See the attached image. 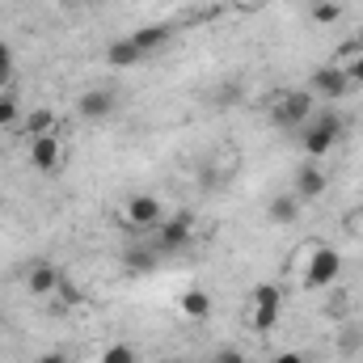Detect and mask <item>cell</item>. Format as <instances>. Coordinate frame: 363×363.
Segmentation results:
<instances>
[{
  "instance_id": "cell-29",
  "label": "cell",
  "mask_w": 363,
  "mask_h": 363,
  "mask_svg": "<svg viewBox=\"0 0 363 363\" xmlns=\"http://www.w3.org/2000/svg\"><path fill=\"white\" fill-rule=\"evenodd\" d=\"M355 224H359V233H363V211H359V216H355Z\"/></svg>"
},
{
  "instance_id": "cell-16",
  "label": "cell",
  "mask_w": 363,
  "mask_h": 363,
  "mask_svg": "<svg viewBox=\"0 0 363 363\" xmlns=\"http://www.w3.org/2000/svg\"><path fill=\"white\" fill-rule=\"evenodd\" d=\"M267 220L271 224H296L300 220V194L291 190V194H274L271 203H267Z\"/></svg>"
},
{
  "instance_id": "cell-13",
  "label": "cell",
  "mask_w": 363,
  "mask_h": 363,
  "mask_svg": "<svg viewBox=\"0 0 363 363\" xmlns=\"http://www.w3.org/2000/svg\"><path fill=\"white\" fill-rule=\"evenodd\" d=\"M21 127H26L30 140H34V135H55V131H60V114H55L51 106H38V110L21 114Z\"/></svg>"
},
{
  "instance_id": "cell-22",
  "label": "cell",
  "mask_w": 363,
  "mask_h": 363,
  "mask_svg": "<svg viewBox=\"0 0 363 363\" xmlns=\"http://www.w3.org/2000/svg\"><path fill=\"white\" fill-rule=\"evenodd\" d=\"M55 296H60V300H64V304H85V291H81V287H72V283H68V279H64V283H60V291H55Z\"/></svg>"
},
{
  "instance_id": "cell-25",
  "label": "cell",
  "mask_w": 363,
  "mask_h": 363,
  "mask_svg": "<svg viewBox=\"0 0 363 363\" xmlns=\"http://www.w3.org/2000/svg\"><path fill=\"white\" fill-rule=\"evenodd\" d=\"M274 363H308V359H304L300 351H279V355H274Z\"/></svg>"
},
{
  "instance_id": "cell-15",
  "label": "cell",
  "mask_w": 363,
  "mask_h": 363,
  "mask_svg": "<svg viewBox=\"0 0 363 363\" xmlns=\"http://www.w3.org/2000/svg\"><path fill=\"white\" fill-rule=\"evenodd\" d=\"M144 55H140V47L131 43V38H114L110 47H106V64L114 68V72H123V68H135Z\"/></svg>"
},
{
  "instance_id": "cell-9",
  "label": "cell",
  "mask_w": 363,
  "mask_h": 363,
  "mask_svg": "<svg viewBox=\"0 0 363 363\" xmlns=\"http://www.w3.org/2000/svg\"><path fill=\"white\" fill-rule=\"evenodd\" d=\"M118 110V93L114 89H85L77 97V114L85 118V123H101V118H110Z\"/></svg>"
},
{
  "instance_id": "cell-23",
  "label": "cell",
  "mask_w": 363,
  "mask_h": 363,
  "mask_svg": "<svg viewBox=\"0 0 363 363\" xmlns=\"http://www.w3.org/2000/svg\"><path fill=\"white\" fill-rule=\"evenodd\" d=\"M9 77H13V51H9V43H0V89L9 85Z\"/></svg>"
},
{
  "instance_id": "cell-24",
  "label": "cell",
  "mask_w": 363,
  "mask_h": 363,
  "mask_svg": "<svg viewBox=\"0 0 363 363\" xmlns=\"http://www.w3.org/2000/svg\"><path fill=\"white\" fill-rule=\"evenodd\" d=\"M211 363H245V355H241L237 347H220V351H216V359H211Z\"/></svg>"
},
{
  "instance_id": "cell-1",
  "label": "cell",
  "mask_w": 363,
  "mask_h": 363,
  "mask_svg": "<svg viewBox=\"0 0 363 363\" xmlns=\"http://www.w3.org/2000/svg\"><path fill=\"white\" fill-rule=\"evenodd\" d=\"M342 131H347L342 114H334V110H313V118L300 127V148H304V157H308V161L330 157L334 144L342 140Z\"/></svg>"
},
{
  "instance_id": "cell-8",
  "label": "cell",
  "mask_w": 363,
  "mask_h": 363,
  "mask_svg": "<svg viewBox=\"0 0 363 363\" xmlns=\"http://www.w3.org/2000/svg\"><path fill=\"white\" fill-rule=\"evenodd\" d=\"M30 165L38 174H60L64 169V140L60 135H34L30 140Z\"/></svg>"
},
{
  "instance_id": "cell-20",
  "label": "cell",
  "mask_w": 363,
  "mask_h": 363,
  "mask_svg": "<svg viewBox=\"0 0 363 363\" xmlns=\"http://www.w3.org/2000/svg\"><path fill=\"white\" fill-rule=\"evenodd\" d=\"M21 123V106H17V97L9 89H0V131H9V127H17Z\"/></svg>"
},
{
  "instance_id": "cell-14",
  "label": "cell",
  "mask_w": 363,
  "mask_h": 363,
  "mask_svg": "<svg viewBox=\"0 0 363 363\" xmlns=\"http://www.w3.org/2000/svg\"><path fill=\"white\" fill-rule=\"evenodd\" d=\"M169 38H174V30H169V26H144V30H135V34H131V43L140 47V55H157L161 47H169Z\"/></svg>"
},
{
  "instance_id": "cell-7",
  "label": "cell",
  "mask_w": 363,
  "mask_h": 363,
  "mask_svg": "<svg viewBox=\"0 0 363 363\" xmlns=\"http://www.w3.org/2000/svg\"><path fill=\"white\" fill-rule=\"evenodd\" d=\"M351 89H355V85H351V77H347L342 64H321V68L308 77V93H317V97H325V101H342Z\"/></svg>"
},
{
  "instance_id": "cell-17",
  "label": "cell",
  "mask_w": 363,
  "mask_h": 363,
  "mask_svg": "<svg viewBox=\"0 0 363 363\" xmlns=\"http://www.w3.org/2000/svg\"><path fill=\"white\" fill-rule=\"evenodd\" d=\"M342 68H347V77H351V85L363 89V51H355V43H347L342 47V60H338Z\"/></svg>"
},
{
  "instance_id": "cell-12",
  "label": "cell",
  "mask_w": 363,
  "mask_h": 363,
  "mask_svg": "<svg viewBox=\"0 0 363 363\" xmlns=\"http://www.w3.org/2000/svg\"><path fill=\"white\" fill-rule=\"evenodd\" d=\"M207 313H211V296H207L203 287H186L178 296V317L182 321H207Z\"/></svg>"
},
{
  "instance_id": "cell-26",
  "label": "cell",
  "mask_w": 363,
  "mask_h": 363,
  "mask_svg": "<svg viewBox=\"0 0 363 363\" xmlns=\"http://www.w3.org/2000/svg\"><path fill=\"white\" fill-rule=\"evenodd\" d=\"M38 363H68L64 351H47V355H38Z\"/></svg>"
},
{
  "instance_id": "cell-18",
  "label": "cell",
  "mask_w": 363,
  "mask_h": 363,
  "mask_svg": "<svg viewBox=\"0 0 363 363\" xmlns=\"http://www.w3.org/2000/svg\"><path fill=\"white\" fill-rule=\"evenodd\" d=\"M338 21H342L338 0H313V26H338Z\"/></svg>"
},
{
  "instance_id": "cell-21",
  "label": "cell",
  "mask_w": 363,
  "mask_h": 363,
  "mask_svg": "<svg viewBox=\"0 0 363 363\" xmlns=\"http://www.w3.org/2000/svg\"><path fill=\"white\" fill-rule=\"evenodd\" d=\"M97 363H140V359H135V347H127V342H110V347L97 355Z\"/></svg>"
},
{
  "instance_id": "cell-11",
  "label": "cell",
  "mask_w": 363,
  "mask_h": 363,
  "mask_svg": "<svg viewBox=\"0 0 363 363\" xmlns=\"http://www.w3.org/2000/svg\"><path fill=\"white\" fill-rule=\"evenodd\" d=\"M60 283H64V274H60V267H51V262H34V267L26 271V291H30V296H38V300L55 296V291H60Z\"/></svg>"
},
{
  "instance_id": "cell-10",
  "label": "cell",
  "mask_w": 363,
  "mask_h": 363,
  "mask_svg": "<svg viewBox=\"0 0 363 363\" xmlns=\"http://www.w3.org/2000/svg\"><path fill=\"white\" fill-rule=\"evenodd\" d=\"M291 190L300 194V203H313V199H321V194L330 190V178H325V169H321L317 161H308V165L296 169V186H291Z\"/></svg>"
},
{
  "instance_id": "cell-28",
  "label": "cell",
  "mask_w": 363,
  "mask_h": 363,
  "mask_svg": "<svg viewBox=\"0 0 363 363\" xmlns=\"http://www.w3.org/2000/svg\"><path fill=\"white\" fill-rule=\"evenodd\" d=\"M233 4H241V9H254V4H262V0H233Z\"/></svg>"
},
{
  "instance_id": "cell-30",
  "label": "cell",
  "mask_w": 363,
  "mask_h": 363,
  "mask_svg": "<svg viewBox=\"0 0 363 363\" xmlns=\"http://www.w3.org/2000/svg\"><path fill=\"white\" fill-rule=\"evenodd\" d=\"M161 363H186V359H161Z\"/></svg>"
},
{
  "instance_id": "cell-19",
  "label": "cell",
  "mask_w": 363,
  "mask_h": 363,
  "mask_svg": "<svg viewBox=\"0 0 363 363\" xmlns=\"http://www.w3.org/2000/svg\"><path fill=\"white\" fill-rule=\"evenodd\" d=\"M157 250H127L123 254V262H127V271H135V274H148L152 267H157Z\"/></svg>"
},
{
  "instance_id": "cell-5",
  "label": "cell",
  "mask_w": 363,
  "mask_h": 363,
  "mask_svg": "<svg viewBox=\"0 0 363 363\" xmlns=\"http://www.w3.org/2000/svg\"><path fill=\"white\" fill-rule=\"evenodd\" d=\"M194 245V216L178 211V216H165L157 228H152V250L157 254H182Z\"/></svg>"
},
{
  "instance_id": "cell-27",
  "label": "cell",
  "mask_w": 363,
  "mask_h": 363,
  "mask_svg": "<svg viewBox=\"0 0 363 363\" xmlns=\"http://www.w3.org/2000/svg\"><path fill=\"white\" fill-rule=\"evenodd\" d=\"M351 43H355V51H363V26H359V34H355Z\"/></svg>"
},
{
  "instance_id": "cell-3",
  "label": "cell",
  "mask_w": 363,
  "mask_h": 363,
  "mask_svg": "<svg viewBox=\"0 0 363 363\" xmlns=\"http://www.w3.org/2000/svg\"><path fill=\"white\" fill-rule=\"evenodd\" d=\"M338 274H342V254H338L334 245H321V241L304 245V267H300L304 287H313V291L334 287V283H338Z\"/></svg>"
},
{
  "instance_id": "cell-4",
  "label": "cell",
  "mask_w": 363,
  "mask_h": 363,
  "mask_svg": "<svg viewBox=\"0 0 363 363\" xmlns=\"http://www.w3.org/2000/svg\"><path fill=\"white\" fill-rule=\"evenodd\" d=\"M313 118V93L308 89H287L271 101V123L283 131H300Z\"/></svg>"
},
{
  "instance_id": "cell-6",
  "label": "cell",
  "mask_w": 363,
  "mask_h": 363,
  "mask_svg": "<svg viewBox=\"0 0 363 363\" xmlns=\"http://www.w3.org/2000/svg\"><path fill=\"white\" fill-rule=\"evenodd\" d=\"M118 220L131 228V233H152L161 220H165V203L157 194H131L123 207H118Z\"/></svg>"
},
{
  "instance_id": "cell-2",
  "label": "cell",
  "mask_w": 363,
  "mask_h": 363,
  "mask_svg": "<svg viewBox=\"0 0 363 363\" xmlns=\"http://www.w3.org/2000/svg\"><path fill=\"white\" fill-rule=\"evenodd\" d=\"M245 321L254 334H271L283 321V287L279 283H254L245 300Z\"/></svg>"
}]
</instances>
